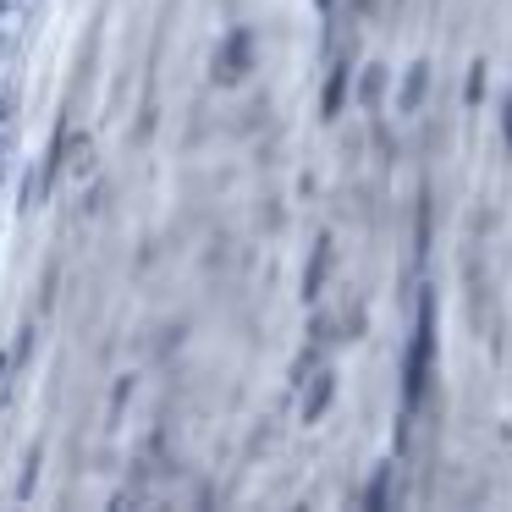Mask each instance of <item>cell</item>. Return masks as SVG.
Wrapping results in <instances>:
<instances>
[{
  "label": "cell",
  "mask_w": 512,
  "mask_h": 512,
  "mask_svg": "<svg viewBox=\"0 0 512 512\" xmlns=\"http://www.w3.org/2000/svg\"><path fill=\"white\" fill-rule=\"evenodd\" d=\"M430 353H435V336H430V303H424V325H419V347L408 358V397L424 391V375H430Z\"/></svg>",
  "instance_id": "1"
},
{
  "label": "cell",
  "mask_w": 512,
  "mask_h": 512,
  "mask_svg": "<svg viewBox=\"0 0 512 512\" xmlns=\"http://www.w3.org/2000/svg\"><path fill=\"white\" fill-rule=\"evenodd\" d=\"M243 72H248V39H232V45L221 50V72H215V78L232 83V78H243Z\"/></svg>",
  "instance_id": "2"
},
{
  "label": "cell",
  "mask_w": 512,
  "mask_h": 512,
  "mask_svg": "<svg viewBox=\"0 0 512 512\" xmlns=\"http://www.w3.org/2000/svg\"><path fill=\"white\" fill-rule=\"evenodd\" d=\"M0 12H6V6H0Z\"/></svg>",
  "instance_id": "7"
},
{
  "label": "cell",
  "mask_w": 512,
  "mask_h": 512,
  "mask_svg": "<svg viewBox=\"0 0 512 512\" xmlns=\"http://www.w3.org/2000/svg\"><path fill=\"white\" fill-rule=\"evenodd\" d=\"M424 83H430V78H424V67H413L408 83H402V105H419L424 100Z\"/></svg>",
  "instance_id": "4"
},
{
  "label": "cell",
  "mask_w": 512,
  "mask_h": 512,
  "mask_svg": "<svg viewBox=\"0 0 512 512\" xmlns=\"http://www.w3.org/2000/svg\"><path fill=\"white\" fill-rule=\"evenodd\" d=\"M342 89H347V72H331V83H325V100H320V111H325V116L342 111Z\"/></svg>",
  "instance_id": "3"
},
{
  "label": "cell",
  "mask_w": 512,
  "mask_h": 512,
  "mask_svg": "<svg viewBox=\"0 0 512 512\" xmlns=\"http://www.w3.org/2000/svg\"><path fill=\"white\" fill-rule=\"evenodd\" d=\"M507 144H512V94H507Z\"/></svg>",
  "instance_id": "6"
},
{
  "label": "cell",
  "mask_w": 512,
  "mask_h": 512,
  "mask_svg": "<svg viewBox=\"0 0 512 512\" xmlns=\"http://www.w3.org/2000/svg\"><path fill=\"white\" fill-rule=\"evenodd\" d=\"M325 402H331V375H325L320 386H314V397H309V408H303V413H309V419H314V413H320Z\"/></svg>",
  "instance_id": "5"
}]
</instances>
